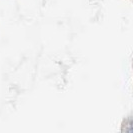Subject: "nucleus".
Segmentation results:
<instances>
[{
  "instance_id": "1",
  "label": "nucleus",
  "mask_w": 133,
  "mask_h": 133,
  "mask_svg": "<svg viewBox=\"0 0 133 133\" xmlns=\"http://www.w3.org/2000/svg\"><path fill=\"white\" fill-rule=\"evenodd\" d=\"M127 133H133V121L129 124V126L127 128Z\"/></svg>"
}]
</instances>
